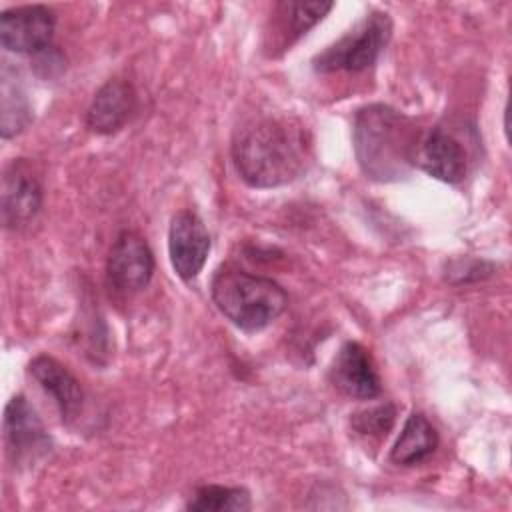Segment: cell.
<instances>
[{"instance_id":"6da1fadb","label":"cell","mask_w":512,"mask_h":512,"mask_svg":"<svg viewBox=\"0 0 512 512\" xmlns=\"http://www.w3.org/2000/svg\"><path fill=\"white\" fill-rule=\"evenodd\" d=\"M312 158L308 130L288 116H260L236 130L232 160L252 188H276L302 176Z\"/></svg>"},{"instance_id":"7a4b0ae2","label":"cell","mask_w":512,"mask_h":512,"mask_svg":"<svg viewBox=\"0 0 512 512\" xmlns=\"http://www.w3.org/2000/svg\"><path fill=\"white\" fill-rule=\"evenodd\" d=\"M352 138L362 172L372 180L390 182L414 166L420 132L406 114L384 104H370L356 112Z\"/></svg>"},{"instance_id":"3957f363","label":"cell","mask_w":512,"mask_h":512,"mask_svg":"<svg viewBox=\"0 0 512 512\" xmlns=\"http://www.w3.org/2000/svg\"><path fill=\"white\" fill-rule=\"evenodd\" d=\"M210 294L216 308L244 332L266 328L288 306V294L278 282L232 264L214 272Z\"/></svg>"},{"instance_id":"277c9868","label":"cell","mask_w":512,"mask_h":512,"mask_svg":"<svg viewBox=\"0 0 512 512\" xmlns=\"http://www.w3.org/2000/svg\"><path fill=\"white\" fill-rule=\"evenodd\" d=\"M392 36V20L386 12L366 14L354 28L314 56L312 68L320 74L362 72L376 64Z\"/></svg>"},{"instance_id":"5b68a950","label":"cell","mask_w":512,"mask_h":512,"mask_svg":"<svg viewBox=\"0 0 512 512\" xmlns=\"http://www.w3.org/2000/svg\"><path fill=\"white\" fill-rule=\"evenodd\" d=\"M4 444L14 466H30L52 448V438L34 406L24 396H12L4 408Z\"/></svg>"},{"instance_id":"8992f818","label":"cell","mask_w":512,"mask_h":512,"mask_svg":"<svg viewBox=\"0 0 512 512\" xmlns=\"http://www.w3.org/2000/svg\"><path fill=\"white\" fill-rule=\"evenodd\" d=\"M2 224L8 230L28 226L42 208V184L26 158H14L2 172Z\"/></svg>"},{"instance_id":"52a82bcc","label":"cell","mask_w":512,"mask_h":512,"mask_svg":"<svg viewBox=\"0 0 512 512\" xmlns=\"http://www.w3.org/2000/svg\"><path fill=\"white\" fill-rule=\"evenodd\" d=\"M152 274L154 254L148 242L132 230L120 232L112 242L106 260L110 286L122 294H134L150 284Z\"/></svg>"},{"instance_id":"ba28073f","label":"cell","mask_w":512,"mask_h":512,"mask_svg":"<svg viewBox=\"0 0 512 512\" xmlns=\"http://www.w3.org/2000/svg\"><path fill=\"white\" fill-rule=\"evenodd\" d=\"M56 14L42 4L18 6L0 14V42L16 54H40L50 48Z\"/></svg>"},{"instance_id":"9c48e42d","label":"cell","mask_w":512,"mask_h":512,"mask_svg":"<svg viewBox=\"0 0 512 512\" xmlns=\"http://www.w3.org/2000/svg\"><path fill=\"white\" fill-rule=\"evenodd\" d=\"M210 234L202 218L192 210L178 212L168 228V254L174 272L184 280H194L208 258Z\"/></svg>"},{"instance_id":"30bf717a","label":"cell","mask_w":512,"mask_h":512,"mask_svg":"<svg viewBox=\"0 0 512 512\" xmlns=\"http://www.w3.org/2000/svg\"><path fill=\"white\" fill-rule=\"evenodd\" d=\"M328 378L348 398L370 400L382 392V382L370 352L358 342H344L334 356Z\"/></svg>"},{"instance_id":"8fae6325","label":"cell","mask_w":512,"mask_h":512,"mask_svg":"<svg viewBox=\"0 0 512 512\" xmlns=\"http://www.w3.org/2000/svg\"><path fill=\"white\" fill-rule=\"evenodd\" d=\"M414 164L446 184L462 182L468 172V156L462 142L442 126L418 138Z\"/></svg>"},{"instance_id":"7c38bea8","label":"cell","mask_w":512,"mask_h":512,"mask_svg":"<svg viewBox=\"0 0 512 512\" xmlns=\"http://www.w3.org/2000/svg\"><path fill=\"white\" fill-rule=\"evenodd\" d=\"M136 110V92L126 80H108L92 98L86 124L96 134H114L122 130Z\"/></svg>"},{"instance_id":"4fadbf2b","label":"cell","mask_w":512,"mask_h":512,"mask_svg":"<svg viewBox=\"0 0 512 512\" xmlns=\"http://www.w3.org/2000/svg\"><path fill=\"white\" fill-rule=\"evenodd\" d=\"M28 370L40 388L50 394L64 420H72L80 414L84 404V390L76 376L62 362L40 354L30 362Z\"/></svg>"},{"instance_id":"5bb4252c","label":"cell","mask_w":512,"mask_h":512,"mask_svg":"<svg viewBox=\"0 0 512 512\" xmlns=\"http://www.w3.org/2000/svg\"><path fill=\"white\" fill-rule=\"evenodd\" d=\"M334 2H278L272 10V46L286 50L310 28H314Z\"/></svg>"},{"instance_id":"9a60e30c","label":"cell","mask_w":512,"mask_h":512,"mask_svg":"<svg viewBox=\"0 0 512 512\" xmlns=\"http://www.w3.org/2000/svg\"><path fill=\"white\" fill-rule=\"evenodd\" d=\"M438 448V432L422 412H412L390 450V460L398 466H416L428 460Z\"/></svg>"},{"instance_id":"2e32d148","label":"cell","mask_w":512,"mask_h":512,"mask_svg":"<svg viewBox=\"0 0 512 512\" xmlns=\"http://www.w3.org/2000/svg\"><path fill=\"white\" fill-rule=\"evenodd\" d=\"M2 96H0V134L2 138H12L20 134L32 120V108L22 86L10 78L8 66L2 68Z\"/></svg>"},{"instance_id":"e0dca14e","label":"cell","mask_w":512,"mask_h":512,"mask_svg":"<svg viewBox=\"0 0 512 512\" xmlns=\"http://www.w3.org/2000/svg\"><path fill=\"white\" fill-rule=\"evenodd\" d=\"M186 508L194 512H242L250 508V494L248 490L236 486L208 484L196 488Z\"/></svg>"},{"instance_id":"ac0fdd59","label":"cell","mask_w":512,"mask_h":512,"mask_svg":"<svg viewBox=\"0 0 512 512\" xmlns=\"http://www.w3.org/2000/svg\"><path fill=\"white\" fill-rule=\"evenodd\" d=\"M396 420V406L386 402L352 414L350 424L362 436H386Z\"/></svg>"},{"instance_id":"d6986e66","label":"cell","mask_w":512,"mask_h":512,"mask_svg":"<svg viewBox=\"0 0 512 512\" xmlns=\"http://www.w3.org/2000/svg\"><path fill=\"white\" fill-rule=\"evenodd\" d=\"M494 266L484 262V260H456L452 264H448V272H446V278L450 276H458L454 278L452 282L454 284H462V282H472V280H480L488 274H492Z\"/></svg>"}]
</instances>
